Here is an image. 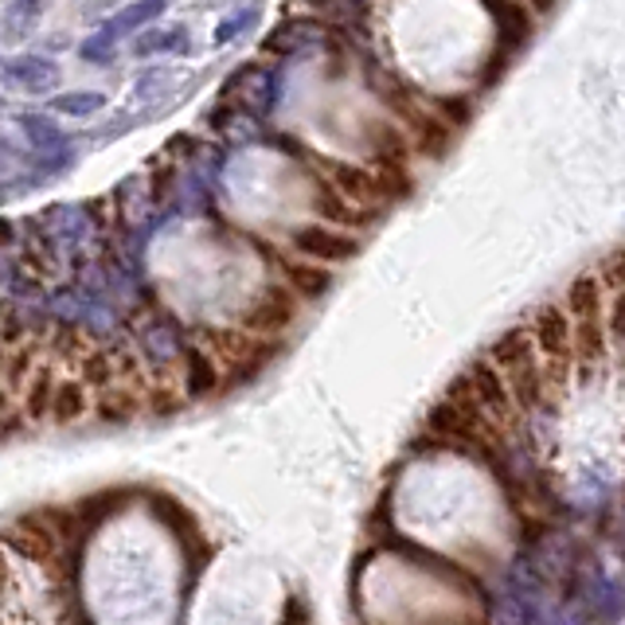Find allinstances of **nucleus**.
<instances>
[{
  "label": "nucleus",
  "mask_w": 625,
  "mask_h": 625,
  "mask_svg": "<svg viewBox=\"0 0 625 625\" xmlns=\"http://www.w3.org/2000/svg\"><path fill=\"white\" fill-rule=\"evenodd\" d=\"M289 247H294L297 258H309V262H321V266H337V262L356 258L360 239L340 231V227H329V224H301L289 231Z\"/></svg>",
  "instance_id": "f257e3e1"
},
{
  "label": "nucleus",
  "mask_w": 625,
  "mask_h": 625,
  "mask_svg": "<svg viewBox=\"0 0 625 625\" xmlns=\"http://www.w3.org/2000/svg\"><path fill=\"white\" fill-rule=\"evenodd\" d=\"M161 12H165V0H137V4L121 9L118 17H110L95 36H90L87 43H82V59H90V63H98V59H110L113 48H118V40H126L129 32L145 28L149 20L161 17Z\"/></svg>",
  "instance_id": "f03ea898"
},
{
  "label": "nucleus",
  "mask_w": 625,
  "mask_h": 625,
  "mask_svg": "<svg viewBox=\"0 0 625 625\" xmlns=\"http://www.w3.org/2000/svg\"><path fill=\"white\" fill-rule=\"evenodd\" d=\"M489 4V17L497 24V40H500V56L513 59L524 43L532 40V12L520 0H485Z\"/></svg>",
  "instance_id": "7ed1b4c3"
},
{
  "label": "nucleus",
  "mask_w": 625,
  "mask_h": 625,
  "mask_svg": "<svg viewBox=\"0 0 625 625\" xmlns=\"http://www.w3.org/2000/svg\"><path fill=\"white\" fill-rule=\"evenodd\" d=\"M278 270L286 278V286L294 289L301 301H312V297H325L333 286V270L321 262H309V258H278Z\"/></svg>",
  "instance_id": "20e7f679"
},
{
  "label": "nucleus",
  "mask_w": 625,
  "mask_h": 625,
  "mask_svg": "<svg viewBox=\"0 0 625 625\" xmlns=\"http://www.w3.org/2000/svg\"><path fill=\"white\" fill-rule=\"evenodd\" d=\"M321 28L312 24V20H289V24H281L278 32L270 36V43H266V51H278V56H286V51H305V48H317L321 43Z\"/></svg>",
  "instance_id": "39448f33"
},
{
  "label": "nucleus",
  "mask_w": 625,
  "mask_h": 625,
  "mask_svg": "<svg viewBox=\"0 0 625 625\" xmlns=\"http://www.w3.org/2000/svg\"><path fill=\"white\" fill-rule=\"evenodd\" d=\"M4 71H9V79L20 82L24 90H51V87H56V79H59L56 63H48V59H36V56L12 59Z\"/></svg>",
  "instance_id": "423d86ee"
},
{
  "label": "nucleus",
  "mask_w": 625,
  "mask_h": 625,
  "mask_svg": "<svg viewBox=\"0 0 625 625\" xmlns=\"http://www.w3.org/2000/svg\"><path fill=\"white\" fill-rule=\"evenodd\" d=\"M51 106L59 113H71V118H90V113H98L106 106V95H98V90H71V95H56Z\"/></svg>",
  "instance_id": "0eeeda50"
},
{
  "label": "nucleus",
  "mask_w": 625,
  "mask_h": 625,
  "mask_svg": "<svg viewBox=\"0 0 625 625\" xmlns=\"http://www.w3.org/2000/svg\"><path fill=\"white\" fill-rule=\"evenodd\" d=\"M157 51H185V28H169V32H145L133 43V56H157Z\"/></svg>",
  "instance_id": "6e6552de"
},
{
  "label": "nucleus",
  "mask_w": 625,
  "mask_h": 625,
  "mask_svg": "<svg viewBox=\"0 0 625 625\" xmlns=\"http://www.w3.org/2000/svg\"><path fill=\"white\" fill-rule=\"evenodd\" d=\"M602 321H606L609 340L625 348V286L622 289H609L606 309H602Z\"/></svg>",
  "instance_id": "1a4fd4ad"
},
{
  "label": "nucleus",
  "mask_w": 625,
  "mask_h": 625,
  "mask_svg": "<svg viewBox=\"0 0 625 625\" xmlns=\"http://www.w3.org/2000/svg\"><path fill=\"white\" fill-rule=\"evenodd\" d=\"M20 126L28 129V137H32V145L36 149H43V152H51V149H63V137H59V129L51 126V121H43V118H36V113H28V118H20Z\"/></svg>",
  "instance_id": "9d476101"
},
{
  "label": "nucleus",
  "mask_w": 625,
  "mask_h": 625,
  "mask_svg": "<svg viewBox=\"0 0 625 625\" xmlns=\"http://www.w3.org/2000/svg\"><path fill=\"white\" fill-rule=\"evenodd\" d=\"M258 24V9H242V12H235V17H227L224 24H219V32H216V43H231L235 36H242L247 28H255Z\"/></svg>",
  "instance_id": "9b49d317"
},
{
  "label": "nucleus",
  "mask_w": 625,
  "mask_h": 625,
  "mask_svg": "<svg viewBox=\"0 0 625 625\" xmlns=\"http://www.w3.org/2000/svg\"><path fill=\"white\" fill-rule=\"evenodd\" d=\"M598 278L606 281V289H622L625 286V247H617L614 255L602 258Z\"/></svg>",
  "instance_id": "f8f14e48"
},
{
  "label": "nucleus",
  "mask_w": 625,
  "mask_h": 625,
  "mask_svg": "<svg viewBox=\"0 0 625 625\" xmlns=\"http://www.w3.org/2000/svg\"><path fill=\"white\" fill-rule=\"evenodd\" d=\"M524 4H528V12H536V17H547V12H555L559 0H524Z\"/></svg>",
  "instance_id": "ddd939ff"
},
{
  "label": "nucleus",
  "mask_w": 625,
  "mask_h": 625,
  "mask_svg": "<svg viewBox=\"0 0 625 625\" xmlns=\"http://www.w3.org/2000/svg\"><path fill=\"white\" fill-rule=\"evenodd\" d=\"M24 4H28V9H36V4H40V0H24Z\"/></svg>",
  "instance_id": "4468645a"
}]
</instances>
